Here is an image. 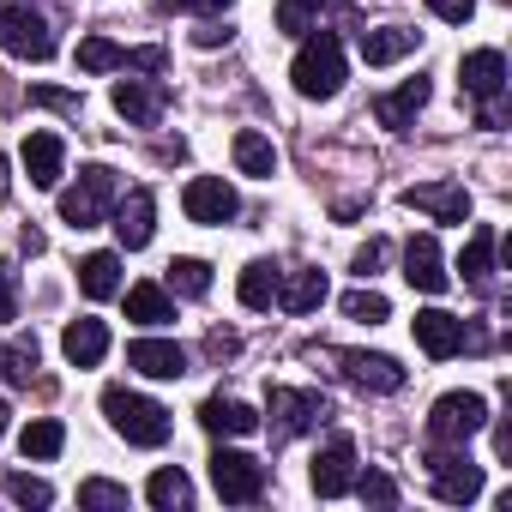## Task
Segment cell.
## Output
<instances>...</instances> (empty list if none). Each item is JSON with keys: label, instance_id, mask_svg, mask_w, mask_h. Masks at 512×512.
<instances>
[{"label": "cell", "instance_id": "obj_1", "mask_svg": "<svg viewBox=\"0 0 512 512\" xmlns=\"http://www.w3.org/2000/svg\"><path fill=\"white\" fill-rule=\"evenodd\" d=\"M290 79H296V91H302L308 103L338 97V91H344V43H338V31H314V37L296 49Z\"/></svg>", "mask_w": 512, "mask_h": 512}, {"label": "cell", "instance_id": "obj_2", "mask_svg": "<svg viewBox=\"0 0 512 512\" xmlns=\"http://www.w3.org/2000/svg\"><path fill=\"white\" fill-rule=\"evenodd\" d=\"M103 416H109V428H115L127 446H163L169 428H175L163 404H151V398H139V392H127V386H109V392H103Z\"/></svg>", "mask_w": 512, "mask_h": 512}, {"label": "cell", "instance_id": "obj_3", "mask_svg": "<svg viewBox=\"0 0 512 512\" xmlns=\"http://www.w3.org/2000/svg\"><path fill=\"white\" fill-rule=\"evenodd\" d=\"M115 193H121V181H115V169H109V163L79 169V187H67V193H61V223H73V229H97V223L109 217Z\"/></svg>", "mask_w": 512, "mask_h": 512}, {"label": "cell", "instance_id": "obj_4", "mask_svg": "<svg viewBox=\"0 0 512 512\" xmlns=\"http://www.w3.org/2000/svg\"><path fill=\"white\" fill-rule=\"evenodd\" d=\"M482 422H488V398H482V392H446V398L434 404V416H428V440L464 446Z\"/></svg>", "mask_w": 512, "mask_h": 512}, {"label": "cell", "instance_id": "obj_5", "mask_svg": "<svg viewBox=\"0 0 512 512\" xmlns=\"http://www.w3.org/2000/svg\"><path fill=\"white\" fill-rule=\"evenodd\" d=\"M211 488H217L223 500L247 506V500H260V494H266V464H260V458H247V452L217 446V452H211Z\"/></svg>", "mask_w": 512, "mask_h": 512}, {"label": "cell", "instance_id": "obj_6", "mask_svg": "<svg viewBox=\"0 0 512 512\" xmlns=\"http://www.w3.org/2000/svg\"><path fill=\"white\" fill-rule=\"evenodd\" d=\"M0 49L19 55V61H49L55 55L49 19L37 7H0Z\"/></svg>", "mask_w": 512, "mask_h": 512}, {"label": "cell", "instance_id": "obj_7", "mask_svg": "<svg viewBox=\"0 0 512 512\" xmlns=\"http://www.w3.org/2000/svg\"><path fill=\"white\" fill-rule=\"evenodd\" d=\"M314 494L320 500H338V494H350V482H356V440L350 434H332L320 452H314Z\"/></svg>", "mask_w": 512, "mask_h": 512}, {"label": "cell", "instance_id": "obj_8", "mask_svg": "<svg viewBox=\"0 0 512 512\" xmlns=\"http://www.w3.org/2000/svg\"><path fill=\"white\" fill-rule=\"evenodd\" d=\"M410 332H416V344H422L434 362H446V356H458L464 344H476V338H470V326H464L458 314H446V308L416 314V320H410Z\"/></svg>", "mask_w": 512, "mask_h": 512}, {"label": "cell", "instance_id": "obj_9", "mask_svg": "<svg viewBox=\"0 0 512 512\" xmlns=\"http://www.w3.org/2000/svg\"><path fill=\"white\" fill-rule=\"evenodd\" d=\"M428 482H434V494H440V500L464 506V500H476V494H482V464H470L464 452H440V458H428Z\"/></svg>", "mask_w": 512, "mask_h": 512}, {"label": "cell", "instance_id": "obj_10", "mask_svg": "<svg viewBox=\"0 0 512 512\" xmlns=\"http://www.w3.org/2000/svg\"><path fill=\"white\" fill-rule=\"evenodd\" d=\"M181 205H187V217H193V223H205V229H217V223H229V217L241 211L235 187H223L217 175H199V181H187Z\"/></svg>", "mask_w": 512, "mask_h": 512}, {"label": "cell", "instance_id": "obj_11", "mask_svg": "<svg viewBox=\"0 0 512 512\" xmlns=\"http://www.w3.org/2000/svg\"><path fill=\"white\" fill-rule=\"evenodd\" d=\"M338 362H344V380L362 386V392H404V380H410V374H404L392 356H380V350H344Z\"/></svg>", "mask_w": 512, "mask_h": 512}, {"label": "cell", "instance_id": "obj_12", "mask_svg": "<svg viewBox=\"0 0 512 512\" xmlns=\"http://www.w3.org/2000/svg\"><path fill=\"white\" fill-rule=\"evenodd\" d=\"M404 205L410 211H428L434 223H464L470 217V193L458 181H422V187H404Z\"/></svg>", "mask_w": 512, "mask_h": 512}, {"label": "cell", "instance_id": "obj_13", "mask_svg": "<svg viewBox=\"0 0 512 512\" xmlns=\"http://www.w3.org/2000/svg\"><path fill=\"white\" fill-rule=\"evenodd\" d=\"M151 229H157V193H151V187H133V193L115 205V241H121L127 253H139V247L151 241Z\"/></svg>", "mask_w": 512, "mask_h": 512}, {"label": "cell", "instance_id": "obj_14", "mask_svg": "<svg viewBox=\"0 0 512 512\" xmlns=\"http://www.w3.org/2000/svg\"><path fill=\"white\" fill-rule=\"evenodd\" d=\"M404 278L422 296H440L446 290V260H440V241L434 235H410V247H404Z\"/></svg>", "mask_w": 512, "mask_h": 512}, {"label": "cell", "instance_id": "obj_15", "mask_svg": "<svg viewBox=\"0 0 512 512\" xmlns=\"http://www.w3.org/2000/svg\"><path fill=\"white\" fill-rule=\"evenodd\" d=\"M458 85H464L476 103H494V97L506 91V55H500V49H476V55H464V61H458Z\"/></svg>", "mask_w": 512, "mask_h": 512}, {"label": "cell", "instance_id": "obj_16", "mask_svg": "<svg viewBox=\"0 0 512 512\" xmlns=\"http://www.w3.org/2000/svg\"><path fill=\"white\" fill-rule=\"evenodd\" d=\"M127 368H139L145 380H181L187 374V350L169 344V338H139V344H127Z\"/></svg>", "mask_w": 512, "mask_h": 512}, {"label": "cell", "instance_id": "obj_17", "mask_svg": "<svg viewBox=\"0 0 512 512\" xmlns=\"http://www.w3.org/2000/svg\"><path fill=\"white\" fill-rule=\"evenodd\" d=\"M266 410L278 416V434H308L326 416V398L320 392H284V386H272L266 392Z\"/></svg>", "mask_w": 512, "mask_h": 512}, {"label": "cell", "instance_id": "obj_18", "mask_svg": "<svg viewBox=\"0 0 512 512\" xmlns=\"http://www.w3.org/2000/svg\"><path fill=\"white\" fill-rule=\"evenodd\" d=\"M25 175H31V187H61V175H67L61 133H25Z\"/></svg>", "mask_w": 512, "mask_h": 512}, {"label": "cell", "instance_id": "obj_19", "mask_svg": "<svg viewBox=\"0 0 512 512\" xmlns=\"http://www.w3.org/2000/svg\"><path fill=\"white\" fill-rule=\"evenodd\" d=\"M199 422H205V434H217V440H235V434H253V428H260V416H253L241 398H205L199 404Z\"/></svg>", "mask_w": 512, "mask_h": 512}, {"label": "cell", "instance_id": "obj_20", "mask_svg": "<svg viewBox=\"0 0 512 512\" xmlns=\"http://www.w3.org/2000/svg\"><path fill=\"white\" fill-rule=\"evenodd\" d=\"M416 43H422V31H410V25H380V31H362V61H368V67H392V61L416 55Z\"/></svg>", "mask_w": 512, "mask_h": 512}, {"label": "cell", "instance_id": "obj_21", "mask_svg": "<svg viewBox=\"0 0 512 512\" xmlns=\"http://www.w3.org/2000/svg\"><path fill=\"white\" fill-rule=\"evenodd\" d=\"M61 350H67L73 368H97V362L109 356V326H103V320H67Z\"/></svg>", "mask_w": 512, "mask_h": 512}, {"label": "cell", "instance_id": "obj_22", "mask_svg": "<svg viewBox=\"0 0 512 512\" xmlns=\"http://www.w3.org/2000/svg\"><path fill=\"white\" fill-rule=\"evenodd\" d=\"M494 247H500L494 223H476V235L464 241V260H458V272H464L470 290H488V284H494Z\"/></svg>", "mask_w": 512, "mask_h": 512}, {"label": "cell", "instance_id": "obj_23", "mask_svg": "<svg viewBox=\"0 0 512 512\" xmlns=\"http://www.w3.org/2000/svg\"><path fill=\"white\" fill-rule=\"evenodd\" d=\"M79 290L91 302L121 296V253H85V260H79Z\"/></svg>", "mask_w": 512, "mask_h": 512}, {"label": "cell", "instance_id": "obj_24", "mask_svg": "<svg viewBox=\"0 0 512 512\" xmlns=\"http://www.w3.org/2000/svg\"><path fill=\"white\" fill-rule=\"evenodd\" d=\"M422 103H428V79H404V85H398L392 97H380V109H374V115H380V127L404 133V127H410V121L422 115Z\"/></svg>", "mask_w": 512, "mask_h": 512}, {"label": "cell", "instance_id": "obj_25", "mask_svg": "<svg viewBox=\"0 0 512 512\" xmlns=\"http://www.w3.org/2000/svg\"><path fill=\"white\" fill-rule=\"evenodd\" d=\"M235 169L253 175V181H272V175H278V151H272V139H266V133H253V127H241V133H235Z\"/></svg>", "mask_w": 512, "mask_h": 512}, {"label": "cell", "instance_id": "obj_26", "mask_svg": "<svg viewBox=\"0 0 512 512\" xmlns=\"http://www.w3.org/2000/svg\"><path fill=\"white\" fill-rule=\"evenodd\" d=\"M278 284H284V272L272 260H253V266H241L235 296H241V308H272L278 302Z\"/></svg>", "mask_w": 512, "mask_h": 512}, {"label": "cell", "instance_id": "obj_27", "mask_svg": "<svg viewBox=\"0 0 512 512\" xmlns=\"http://www.w3.org/2000/svg\"><path fill=\"white\" fill-rule=\"evenodd\" d=\"M115 115H127L133 127H151V121L163 115V91H151V85H139V79H121V85H115Z\"/></svg>", "mask_w": 512, "mask_h": 512}, {"label": "cell", "instance_id": "obj_28", "mask_svg": "<svg viewBox=\"0 0 512 512\" xmlns=\"http://www.w3.org/2000/svg\"><path fill=\"white\" fill-rule=\"evenodd\" d=\"M278 302H284L290 314H314V308L326 302V272H320V266L290 272V284H278Z\"/></svg>", "mask_w": 512, "mask_h": 512}, {"label": "cell", "instance_id": "obj_29", "mask_svg": "<svg viewBox=\"0 0 512 512\" xmlns=\"http://www.w3.org/2000/svg\"><path fill=\"white\" fill-rule=\"evenodd\" d=\"M127 320H133V326H169V320H175V302H169L157 284H133V290H127Z\"/></svg>", "mask_w": 512, "mask_h": 512}, {"label": "cell", "instance_id": "obj_30", "mask_svg": "<svg viewBox=\"0 0 512 512\" xmlns=\"http://www.w3.org/2000/svg\"><path fill=\"white\" fill-rule=\"evenodd\" d=\"M61 446H67V428H61L55 416H37V422L19 434V452H25V458H55Z\"/></svg>", "mask_w": 512, "mask_h": 512}, {"label": "cell", "instance_id": "obj_31", "mask_svg": "<svg viewBox=\"0 0 512 512\" xmlns=\"http://www.w3.org/2000/svg\"><path fill=\"white\" fill-rule=\"evenodd\" d=\"M0 374H7L13 386H31L37 380V338H13L7 350H0Z\"/></svg>", "mask_w": 512, "mask_h": 512}, {"label": "cell", "instance_id": "obj_32", "mask_svg": "<svg viewBox=\"0 0 512 512\" xmlns=\"http://www.w3.org/2000/svg\"><path fill=\"white\" fill-rule=\"evenodd\" d=\"M145 500L163 506V512H169V506H187V500H193V482H187L181 470H157V476L145 482Z\"/></svg>", "mask_w": 512, "mask_h": 512}, {"label": "cell", "instance_id": "obj_33", "mask_svg": "<svg viewBox=\"0 0 512 512\" xmlns=\"http://www.w3.org/2000/svg\"><path fill=\"white\" fill-rule=\"evenodd\" d=\"M121 55H127L121 43H109V37H85L73 61H79V73H115V67H121Z\"/></svg>", "mask_w": 512, "mask_h": 512}, {"label": "cell", "instance_id": "obj_34", "mask_svg": "<svg viewBox=\"0 0 512 512\" xmlns=\"http://www.w3.org/2000/svg\"><path fill=\"white\" fill-rule=\"evenodd\" d=\"M169 290L175 296H205L211 290V266L205 260H169Z\"/></svg>", "mask_w": 512, "mask_h": 512}, {"label": "cell", "instance_id": "obj_35", "mask_svg": "<svg viewBox=\"0 0 512 512\" xmlns=\"http://www.w3.org/2000/svg\"><path fill=\"white\" fill-rule=\"evenodd\" d=\"M344 314H350L356 326H380L392 308H386V296H380V290H350V296H344Z\"/></svg>", "mask_w": 512, "mask_h": 512}, {"label": "cell", "instance_id": "obj_36", "mask_svg": "<svg viewBox=\"0 0 512 512\" xmlns=\"http://www.w3.org/2000/svg\"><path fill=\"white\" fill-rule=\"evenodd\" d=\"M314 19H320V0H278V31L302 37V31H308Z\"/></svg>", "mask_w": 512, "mask_h": 512}, {"label": "cell", "instance_id": "obj_37", "mask_svg": "<svg viewBox=\"0 0 512 512\" xmlns=\"http://www.w3.org/2000/svg\"><path fill=\"white\" fill-rule=\"evenodd\" d=\"M7 494H13L19 506H49V500H55V488H49L43 476H25V470H19V476H7Z\"/></svg>", "mask_w": 512, "mask_h": 512}, {"label": "cell", "instance_id": "obj_38", "mask_svg": "<svg viewBox=\"0 0 512 512\" xmlns=\"http://www.w3.org/2000/svg\"><path fill=\"white\" fill-rule=\"evenodd\" d=\"M350 488H356L362 500H374V506H392V500H398V482H392V476H380V470H368V476H356Z\"/></svg>", "mask_w": 512, "mask_h": 512}, {"label": "cell", "instance_id": "obj_39", "mask_svg": "<svg viewBox=\"0 0 512 512\" xmlns=\"http://www.w3.org/2000/svg\"><path fill=\"white\" fill-rule=\"evenodd\" d=\"M79 506H127V488H121V482H103V476H91V482L79 488Z\"/></svg>", "mask_w": 512, "mask_h": 512}, {"label": "cell", "instance_id": "obj_40", "mask_svg": "<svg viewBox=\"0 0 512 512\" xmlns=\"http://www.w3.org/2000/svg\"><path fill=\"white\" fill-rule=\"evenodd\" d=\"M350 266H356V278H374V272L386 266V241H362V247H356V260H350Z\"/></svg>", "mask_w": 512, "mask_h": 512}, {"label": "cell", "instance_id": "obj_41", "mask_svg": "<svg viewBox=\"0 0 512 512\" xmlns=\"http://www.w3.org/2000/svg\"><path fill=\"white\" fill-rule=\"evenodd\" d=\"M0 320H19V272L0 266Z\"/></svg>", "mask_w": 512, "mask_h": 512}, {"label": "cell", "instance_id": "obj_42", "mask_svg": "<svg viewBox=\"0 0 512 512\" xmlns=\"http://www.w3.org/2000/svg\"><path fill=\"white\" fill-rule=\"evenodd\" d=\"M31 103L61 109V115H79V97H73V91H55V85H37V91H31Z\"/></svg>", "mask_w": 512, "mask_h": 512}, {"label": "cell", "instance_id": "obj_43", "mask_svg": "<svg viewBox=\"0 0 512 512\" xmlns=\"http://www.w3.org/2000/svg\"><path fill=\"white\" fill-rule=\"evenodd\" d=\"M428 13L446 19V25H464V19L476 13V0H428Z\"/></svg>", "mask_w": 512, "mask_h": 512}, {"label": "cell", "instance_id": "obj_44", "mask_svg": "<svg viewBox=\"0 0 512 512\" xmlns=\"http://www.w3.org/2000/svg\"><path fill=\"white\" fill-rule=\"evenodd\" d=\"M121 67H133V73H163V49H157V43H151V49H127Z\"/></svg>", "mask_w": 512, "mask_h": 512}, {"label": "cell", "instance_id": "obj_45", "mask_svg": "<svg viewBox=\"0 0 512 512\" xmlns=\"http://www.w3.org/2000/svg\"><path fill=\"white\" fill-rule=\"evenodd\" d=\"M193 43H199V49H217V43H229V31H223V25H199Z\"/></svg>", "mask_w": 512, "mask_h": 512}, {"label": "cell", "instance_id": "obj_46", "mask_svg": "<svg viewBox=\"0 0 512 512\" xmlns=\"http://www.w3.org/2000/svg\"><path fill=\"white\" fill-rule=\"evenodd\" d=\"M205 350H211V356H235V338H229V332H211V344H205Z\"/></svg>", "mask_w": 512, "mask_h": 512}, {"label": "cell", "instance_id": "obj_47", "mask_svg": "<svg viewBox=\"0 0 512 512\" xmlns=\"http://www.w3.org/2000/svg\"><path fill=\"white\" fill-rule=\"evenodd\" d=\"M193 7H199V13H211V19H217V13H229V7H235V0H193Z\"/></svg>", "mask_w": 512, "mask_h": 512}, {"label": "cell", "instance_id": "obj_48", "mask_svg": "<svg viewBox=\"0 0 512 512\" xmlns=\"http://www.w3.org/2000/svg\"><path fill=\"white\" fill-rule=\"evenodd\" d=\"M157 7H163V13H181V7H193V0H157Z\"/></svg>", "mask_w": 512, "mask_h": 512}, {"label": "cell", "instance_id": "obj_49", "mask_svg": "<svg viewBox=\"0 0 512 512\" xmlns=\"http://www.w3.org/2000/svg\"><path fill=\"white\" fill-rule=\"evenodd\" d=\"M7 416H13V410H7V398H0V434H7Z\"/></svg>", "mask_w": 512, "mask_h": 512}, {"label": "cell", "instance_id": "obj_50", "mask_svg": "<svg viewBox=\"0 0 512 512\" xmlns=\"http://www.w3.org/2000/svg\"><path fill=\"white\" fill-rule=\"evenodd\" d=\"M0 193H7V157H0Z\"/></svg>", "mask_w": 512, "mask_h": 512}]
</instances>
